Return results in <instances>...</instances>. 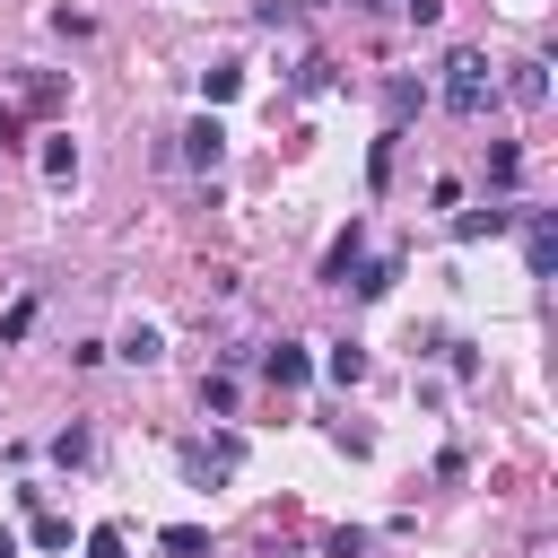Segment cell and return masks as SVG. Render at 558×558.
<instances>
[{
    "mask_svg": "<svg viewBox=\"0 0 558 558\" xmlns=\"http://www.w3.org/2000/svg\"><path fill=\"white\" fill-rule=\"evenodd\" d=\"M323 87H331V61H323V52H314V61H305V70H296V96H323Z\"/></svg>",
    "mask_w": 558,
    "mask_h": 558,
    "instance_id": "21",
    "label": "cell"
},
{
    "mask_svg": "<svg viewBox=\"0 0 558 558\" xmlns=\"http://www.w3.org/2000/svg\"><path fill=\"white\" fill-rule=\"evenodd\" d=\"M323 375H331V384H357V375H366V349H357V340H340V349L323 357Z\"/></svg>",
    "mask_w": 558,
    "mask_h": 558,
    "instance_id": "12",
    "label": "cell"
},
{
    "mask_svg": "<svg viewBox=\"0 0 558 558\" xmlns=\"http://www.w3.org/2000/svg\"><path fill=\"white\" fill-rule=\"evenodd\" d=\"M157 549H166V558H209V532H201V523H166Z\"/></svg>",
    "mask_w": 558,
    "mask_h": 558,
    "instance_id": "10",
    "label": "cell"
},
{
    "mask_svg": "<svg viewBox=\"0 0 558 558\" xmlns=\"http://www.w3.org/2000/svg\"><path fill=\"white\" fill-rule=\"evenodd\" d=\"M392 279H401V253H384V262H357V270H349V288H357V296H384Z\"/></svg>",
    "mask_w": 558,
    "mask_h": 558,
    "instance_id": "9",
    "label": "cell"
},
{
    "mask_svg": "<svg viewBox=\"0 0 558 558\" xmlns=\"http://www.w3.org/2000/svg\"><path fill=\"white\" fill-rule=\"evenodd\" d=\"M235 87H244V70H235V61H209V70H201V96H209V105H227Z\"/></svg>",
    "mask_w": 558,
    "mask_h": 558,
    "instance_id": "11",
    "label": "cell"
},
{
    "mask_svg": "<svg viewBox=\"0 0 558 558\" xmlns=\"http://www.w3.org/2000/svg\"><path fill=\"white\" fill-rule=\"evenodd\" d=\"M384 105H392V122H410V113H418V78H392V87H384Z\"/></svg>",
    "mask_w": 558,
    "mask_h": 558,
    "instance_id": "18",
    "label": "cell"
},
{
    "mask_svg": "<svg viewBox=\"0 0 558 558\" xmlns=\"http://www.w3.org/2000/svg\"><path fill=\"white\" fill-rule=\"evenodd\" d=\"M218 157H227V131H218V113L183 122V166H192V174H218Z\"/></svg>",
    "mask_w": 558,
    "mask_h": 558,
    "instance_id": "3",
    "label": "cell"
},
{
    "mask_svg": "<svg viewBox=\"0 0 558 558\" xmlns=\"http://www.w3.org/2000/svg\"><path fill=\"white\" fill-rule=\"evenodd\" d=\"M44 174L70 183V174H78V148H70V140H44Z\"/></svg>",
    "mask_w": 558,
    "mask_h": 558,
    "instance_id": "16",
    "label": "cell"
},
{
    "mask_svg": "<svg viewBox=\"0 0 558 558\" xmlns=\"http://www.w3.org/2000/svg\"><path fill=\"white\" fill-rule=\"evenodd\" d=\"M26 331H35V296H17V305H9V314H0V349H17V340H26Z\"/></svg>",
    "mask_w": 558,
    "mask_h": 558,
    "instance_id": "14",
    "label": "cell"
},
{
    "mask_svg": "<svg viewBox=\"0 0 558 558\" xmlns=\"http://www.w3.org/2000/svg\"><path fill=\"white\" fill-rule=\"evenodd\" d=\"M357 253H366V227L349 218V227L331 235V253H323V288H349V270H357Z\"/></svg>",
    "mask_w": 558,
    "mask_h": 558,
    "instance_id": "5",
    "label": "cell"
},
{
    "mask_svg": "<svg viewBox=\"0 0 558 558\" xmlns=\"http://www.w3.org/2000/svg\"><path fill=\"white\" fill-rule=\"evenodd\" d=\"M113 357H131V366H157V357H166V331H157V323H131V331L113 340Z\"/></svg>",
    "mask_w": 558,
    "mask_h": 558,
    "instance_id": "8",
    "label": "cell"
},
{
    "mask_svg": "<svg viewBox=\"0 0 558 558\" xmlns=\"http://www.w3.org/2000/svg\"><path fill=\"white\" fill-rule=\"evenodd\" d=\"M35 549H70V514H35Z\"/></svg>",
    "mask_w": 558,
    "mask_h": 558,
    "instance_id": "20",
    "label": "cell"
},
{
    "mask_svg": "<svg viewBox=\"0 0 558 558\" xmlns=\"http://www.w3.org/2000/svg\"><path fill=\"white\" fill-rule=\"evenodd\" d=\"M0 558H17V532H0Z\"/></svg>",
    "mask_w": 558,
    "mask_h": 558,
    "instance_id": "24",
    "label": "cell"
},
{
    "mask_svg": "<svg viewBox=\"0 0 558 558\" xmlns=\"http://www.w3.org/2000/svg\"><path fill=\"white\" fill-rule=\"evenodd\" d=\"M235 462H244V436H209V445H183V480H201V488H209V480H227Z\"/></svg>",
    "mask_w": 558,
    "mask_h": 558,
    "instance_id": "2",
    "label": "cell"
},
{
    "mask_svg": "<svg viewBox=\"0 0 558 558\" xmlns=\"http://www.w3.org/2000/svg\"><path fill=\"white\" fill-rule=\"evenodd\" d=\"M523 262H532V279H549V270H558V218H549V209H532V218H523Z\"/></svg>",
    "mask_w": 558,
    "mask_h": 558,
    "instance_id": "4",
    "label": "cell"
},
{
    "mask_svg": "<svg viewBox=\"0 0 558 558\" xmlns=\"http://www.w3.org/2000/svg\"><path fill=\"white\" fill-rule=\"evenodd\" d=\"M9 140H17V105H0V148H9Z\"/></svg>",
    "mask_w": 558,
    "mask_h": 558,
    "instance_id": "23",
    "label": "cell"
},
{
    "mask_svg": "<svg viewBox=\"0 0 558 558\" xmlns=\"http://www.w3.org/2000/svg\"><path fill=\"white\" fill-rule=\"evenodd\" d=\"M514 105H549V70H541V61L514 70Z\"/></svg>",
    "mask_w": 558,
    "mask_h": 558,
    "instance_id": "13",
    "label": "cell"
},
{
    "mask_svg": "<svg viewBox=\"0 0 558 558\" xmlns=\"http://www.w3.org/2000/svg\"><path fill=\"white\" fill-rule=\"evenodd\" d=\"M87 558H122V532H113V523H96V532H87Z\"/></svg>",
    "mask_w": 558,
    "mask_h": 558,
    "instance_id": "22",
    "label": "cell"
},
{
    "mask_svg": "<svg viewBox=\"0 0 558 558\" xmlns=\"http://www.w3.org/2000/svg\"><path fill=\"white\" fill-rule=\"evenodd\" d=\"M514 227V209H497V201H480V209H453V244H480V235H506Z\"/></svg>",
    "mask_w": 558,
    "mask_h": 558,
    "instance_id": "6",
    "label": "cell"
},
{
    "mask_svg": "<svg viewBox=\"0 0 558 558\" xmlns=\"http://www.w3.org/2000/svg\"><path fill=\"white\" fill-rule=\"evenodd\" d=\"M201 410H218V418H227V410H235V384H227V375H201Z\"/></svg>",
    "mask_w": 558,
    "mask_h": 558,
    "instance_id": "19",
    "label": "cell"
},
{
    "mask_svg": "<svg viewBox=\"0 0 558 558\" xmlns=\"http://www.w3.org/2000/svg\"><path fill=\"white\" fill-rule=\"evenodd\" d=\"M488 105H497L488 52H453V61H445V113H453V122H480Z\"/></svg>",
    "mask_w": 558,
    "mask_h": 558,
    "instance_id": "1",
    "label": "cell"
},
{
    "mask_svg": "<svg viewBox=\"0 0 558 558\" xmlns=\"http://www.w3.org/2000/svg\"><path fill=\"white\" fill-rule=\"evenodd\" d=\"M514 166H523V148H514V140H497V148H488V183L506 192V183H514Z\"/></svg>",
    "mask_w": 558,
    "mask_h": 558,
    "instance_id": "17",
    "label": "cell"
},
{
    "mask_svg": "<svg viewBox=\"0 0 558 558\" xmlns=\"http://www.w3.org/2000/svg\"><path fill=\"white\" fill-rule=\"evenodd\" d=\"M262 375H270V384H279V392H296V384H305V375H314V357H305V349H296V340H279V349H262Z\"/></svg>",
    "mask_w": 558,
    "mask_h": 558,
    "instance_id": "7",
    "label": "cell"
},
{
    "mask_svg": "<svg viewBox=\"0 0 558 558\" xmlns=\"http://www.w3.org/2000/svg\"><path fill=\"white\" fill-rule=\"evenodd\" d=\"M357 9H392V0H357Z\"/></svg>",
    "mask_w": 558,
    "mask_h": 558,
    "instance_id": "25",
    "label": "cell"
},
{
    "mask_svg": "<svg viewBox=\"0 0 558 558\" xmlns=\"http://www.w3.org/2000/svg\"><path fill=\"white\" fill-rule=\"evenodd\" d=\"M87 453H96V436H87V427H61V436H52V462H70V471H78Z\"/></svg>",
    "mask_w": 558,
    "mask_h": 558,
    "instance_id": "15",
    "label": "cell"
}]
</instances>
